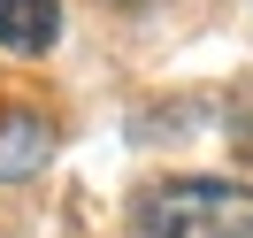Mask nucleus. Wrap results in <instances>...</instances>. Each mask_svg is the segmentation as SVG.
I'll use <instances>...</instances> for the list:
<instances>
[{
  "instance_id": "obj_3",
  "label": "nucleus",
  "mask_w": 253,
  "mask_h": 238,
  "mask_svg": "<svg viewBox=\"0 0 253 238\" xmlns=\"http://www.w3.org/2000/svg\"><path fill=\"white\" fill-rule=\"evenodd\" d=\"M46 154H54V131L39 123V115H8V123H0V185L46 169Z\"/></svg>"
},
{
  "instance_id": "obj_1",
  "label": "nucleus",
  "mask_w": 253,
  "mask_h": 238,
  "mask_svg": "<svg viewBox=\"0 0 253 238\" xmlns=\"http://www.w3.org/2000/svg\"><path fill=\"white\" fill-rule=\"evenodd\" d=\"M138 238H253V192L230 177H169L138 200Z\"/></svg>"
},
{
  "instance_id": "obj_2",
  "label": "nucleus",
  "mask_w": 253,
  "mask_h": 238,
  "mask_svg": "<svg viewBox=\"0 0 253 238\" xmlns=\"http://www.w3.org/2000/svg\"><path fill=\"white\" fill-rule=\"evenodd\" d=\"M62 39V0H0V47L8 54H46Z\"/></svg>"
}]
</instances>
